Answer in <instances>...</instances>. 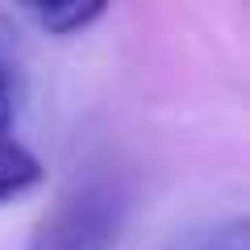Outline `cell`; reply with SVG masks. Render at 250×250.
Wrapping results in <instances>:
<instances>
[{
  "label": "cell",
  "mask_w": 250,
  "mask_h": 250,
  "mask_svg": "<svg viewBox=\"0 0 250 250\" xmlns=\"http://www.w3.org/2000/svg\"><path fill=\"white\" fill-rule=\"evenodd\" d=\"M13 113H17V88H13L9 59L0 50V134H13Z\"/></svg>",
  "instance_id": "277c9868"
},
{
  "label": "cell",
  "mask_w": 250,
  "mask_h": 250,
  "mask_svg": "<svg viewBox=\"0 0 250 250\" xmlns=\"http://www.w3.org/2000/svg\"><path fill=\"white\" fill-rule=\"evenodd\" d=\"M125 213H129V192L117 175L104 171L80 175L38 221L29 250H113Z\"/></svg>",
  "instance_id": "6da1fadb"
},
{
  "label": "cell",
  "mask_w": 250,
  "mask_h": 250,
  "mask_svg": "<svg viewBox=\"0 0 250 250\" xmlns=\"http://www.w3.org/2000/svg\"><path fill=\"white\" fill-rule=\"evenodd\" d=\"M29 21H38V29L54 38H71V34H83L92 21L104 17V4L100 0H71V4H29L25 9Z\"/></svg>",
  "instance_id": "3957f363"
},
{
  "label": "cell",
  "mask_w": 250,
  "mask_h": 250,
  "mask_svg": "<svg viewBox=\"0 0 250 250\" xmlns=\"http://www.w3.org/2000/svg\"><path fill=\"white\" fill-rule=\"evenodd\" d=\"M42 184V163L25 142H17L13 134H0V205L25 196L29 188Z\"/></svg>",
  "instance_id": "7a4b0ae2"
}]
</instances>
